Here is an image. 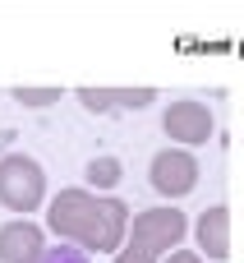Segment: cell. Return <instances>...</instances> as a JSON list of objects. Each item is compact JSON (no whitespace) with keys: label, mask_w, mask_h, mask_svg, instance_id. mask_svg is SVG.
Masks as SVG:
<instances>
[{"label":"cell","mask_w":244,"mask_h":263,"mask_svg":"<svg viewBox=\"0 0 244 263\" xmlns=\"http://www.w3.org/2000/svg\"><path fill=\"white\" fill-rule=\"evenodd\" d=\"M129 203L120 194H92L88 185H69L55 199H46V231L55 240H69L88 254H115L129 236Z\"/></svg>","instance_id":"cell-1"},{"label":"cell","mask_w":244,"mask_h":263,"mask_svg":"<svg viewBox=\"0 0 244 263\" xmlns=\"http://www.w3.org/2000/svg\"><path fill=\"white\" fill-rule=\"evenodd\" d=\"M189 236V217L175 208V203H157V208H143L129 217V236L125 245L148 254V259H161L171 250H180V240Z\"/></svg>","instance_id":"cell-2"},{"label":"cell","mask_w":244,"mask_h":263,"mask_svg":"<svg viewBox=\"0 0 244 263\" xmlns=\"http://www.w3.org/2000/svg\"><path fill=\"white\" fill-rule=\"evenodd\" d=\"M46 203V171L37 157L28 153H5L0 162V208H9L14 217H28Z\"/></svg>","instance_id":"cell-3"},{"label":"cell","mask_w":244,"mask_h":263,"mask_svg":"<svg viewBox=\"0 0 244 263\" xmlns=\"http://www.w3.org/2000/svg\"><path fill=\"white\" fill-rule=\"evenodd\" d=\"M161 134H166L175 148H203V143H212V134H217V116H212V106L198 102V97H175V102L161 111Z\"/></svg>","instance_id":"cell-4"},{"label":"cell","mask_w":244,"mask_h":263,"mask_svg":"<svg viewBox=\"0 0 244 263\" xmlns=\"http://www.w3.org/2000/svg\"><path fill=\"white\" fill-rule=\"evenodd\" d=\"M148 185H152L166 203L194 194V190H198V157H194L189 148H175V143L161 148V153H152V162H148Z\"/></svg>","instance_id":"cell-5"},{"label":"cell","mask_w":244,"mask_h":263,"mask_svg":"<svg viewBox=\"0 0 244 263\" xmlns=\"http://www.w3.org/2000/svg\"><path fill=\"white\" fill-rule=\"evenodd\" d=\"M46 254V227L28 217H9L0 227V263H42Z\"/></svg>","instance_id":"cell-6"},{"label":"cell","mask_w":244,"mask_h":263,"mask_svg":"<svg viewBox=\"0 0 244 263\" xmlns=\"http://www.w3.org/2000/svg\"><path fill=\"white\" fill-rule=\"evenodd\" d=\"M189 231H194V245H198L203 259H212V263L231 259V208H226V203L203 208V213L189 222Z\"/></svg>","instance_id":"cell-7"},{"label":"cell","mask_w":244,"mask_h":263,"mask_svg":"<svg viewBox=\"0 0 244 263\" xmlns=\"http://www.w3.org/2000/svg\"><path fill=\"white\" fill-rule=\"evenodd\" d=\"M120 176H125V166H120V157H111V153H97V157L88 162V171H83L88 190H97V194H111V190L120 185Z\"/></svg>","instance_id":"cell-8"},{"label":"cell","mask_w":244,"mask_h":263,"mask_svg":"<svg viewBox=\"0 0 244 263\" xmlns=\"http://www.w3.org/2000/svg\"><path fill=\"white\" fill-rule=\"evenodd\" d=\"M111 97H115V111H138V106H152L157 102L152 88H111Z\"/></svg>","instance_id":"cell-9"},{"label":"cell","mask_w":244,"mask_h":263,"mask_svg":"<svg viewBox=\"0 0 244 263\" xmlns=\"http://www.w3.org/2000/svg\"><path fill=\"white\" fill-rule=\"evenodd\" d=\"M18 106H55L60 102V88H14L9 92Z\"/></svg>","instance_id":"cell-10"},{"label":"cell","mask_w":244,"mask_h":263,"mask_svg":"<svg viewBox=\"0 0 244 263\" xmlns=\"http://www.w3.org/2000/svg\"><path fill=\"white\" fill-rule=\"evenodd\" d=\"M42 263H92V254L78 250V245H69V240H60V245H46Z\"/></svg>","instance_id":"cell-11"},{"label":"cell","mask_w":244,"mask_h":263,"mask_svg":"<svg viewBox=\"0 0 244 263\" xmlns=\"http://www.w3.org/2000/svg\"><path fill=\"white\" fill-rule=\"evenodd\" d=\"M161 263H203L198 250H171V254H161Z\"/></svg>","instance_id":"cell-12"},{"label":"cell","mask_w":244,"mask_h":263,"mask_svg":"<svg viewBox=\"0 0 244 263\" xmlns=\"http://www.w3.org/2000/svg\"><path fill=\"white\" fill-rule=\"evenodd\" d=\"M111 263H157V259H148V254H138V250H129V245H125V250H115V254H111Z\"/></svg>","instance_id":"cell-13"},{"label":"cell","mask_w":244,"mask_h":263,"mask_svg":"<svg viewBox=\"0 0 244 263\" xmlns=\"http://www.w3.org/2000/svg\"><path fill=\"white\" fill-rule=\"evenodd\" d=\"M5 143H9V134H0V148H5ZM0 162H5V153H0Z\"/></svg>","instance_id":"cell-14"}]
</instances>
